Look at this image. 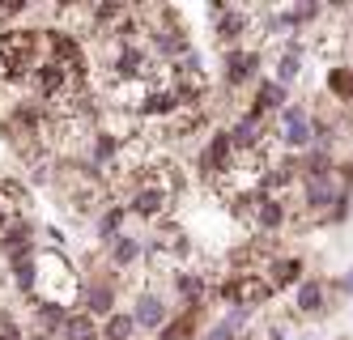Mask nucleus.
Masks as SVG:
<instances>
[{"instance_id":"12","label":"nucleus","mask_w":353,"mask_h":340,"mask_svg":"<svg viewBox=\"0 0 353 340\" xmlns=\"http://www.w3.org/2000/svg\"><path fill=\"white\" fill-rule=\"evenodd\" d=\"M290 226V200H276V196H260L256 192V213H251V230L264 234V239H276Z\"/></svg>"},{"instance_id":"6","label":"nucleus","mask_w":353,"mask_h":340,"mask_svg":"<svg viewBox=\"0 0 353 340\" xmlns=\"http://www.w3.org/2000/svg\"><path fill=\"white\" fill-rule=\"evenodd\" d=\"M260 64H264V51L260 47H230L221 51V86L225 90H243L260 77Z\"/></svg>"},{"instance_id":"17","label":"nucleus","mask_w":353,"mask_h":340,"mask_svg":"<svg viewBox=\"0 0 353 340\" xmlns=\"http://www.w3.org/2000/svg\"><path fill=\"white\" fill-rule=\"evenodd\" d=\"M290 102V90H281L272 81V77H264V81H256V94H251V115H260V119H268V115H276Z\"/></svg>"},{"instance_id":"8","label":"nucleus","mask_w":353,"mask_h":340,"mask_svg":"<svg viewBox=\"0 0 353 340\" xmlns=\"http://www.w3.org/2000/svg\"><path fill=\"white\" fill-rule=\"evenodd\" d=\"M209 17H213V34L221 43V51L230 47H243V39L256 30L251 26V9H234V5H209Z\"/></svg>"},{"instance_id":"27","label":"nucleus","mask_w":353,"mask_h":340,"mask_svg":"<svg viewBox=\"0 0 353 340\" xmlns=\"http://www.w3.org/2000/svg\"><path fill=\"white\" fill-rule=\"evenodd\" d=\"M5 221H9V217H5V208H0V230H5Z\"/></svg>"},{"instance_id":"4","label":"nucleus","mask_w":353,"mask_h":340,"mask_svg":"<svg viewBox=\"0 0 353 340\" xmlns=\"http://www.w3.org/2000/svg\"><path fill=\"white\" fill-rule=\"evenodd\" d=\"M234 149H230V137H225V128H213L209 141L196 149V179L209 183V188H221V179L234 170Z\"/></svg>"},{"instance_id":"16","label":"nucleus","mask_w":353,"mask_h":340,"mask_svg":"<svg viewBox=\"0 0 353 340\" xmlns=\"http://www.w3.org/2000/svg\"><path fill=\"white\" fill-rule=\"evenodd\" d=\"M302 34H290L285 43H281V56H276V72H272V81L281 86V90H290L298 77H302Z\"/></svg>"},{"instance_id":"11","label":"nucleus","mask_w":353,"mask_h":340,"mask_svg":"<svg viewBox=\"0 0 353 340\" xmlns=\"http://www.w3.org/2000/svg\"><path fill=\"white\" fill-rule=\"evenodd\" d=\"M81 310L90 319H107L111 310H119V281L115 277H94V281H81Z\"/></svg>"},{"instance_id":"19","label":"nucleus","mask_w":353,"mask_h":340,"mask_svg":"<svg viewBox=\"0 0 353 340\" xmlns=\"http://www.w3.org/2000/svg\"><path fill=\"white\" fill-rule=\"evenodd\" d=\"M123 230H128V208H123V204H107L103 213L94 217V243H98V247H107V243L119 239Z\"/></svg>"},{"instance_id":"23","label":"nucleus","mask_w":353,"mask_h":340,"mask_svg":"<svg viewBox=\"0 0 353 340\" xmlns=\"http://www.w3.org/2000/svg\"><path fill=\"white\" fill-rule=\"evenodd\" d=\"M60 340H98V319H90L85 310H77V315L68 310V319L60 328Z\"/></svg>"},{"instance_id":"2","label":"nucleus","mask_w":353,"mask_h":340,"mask_svg":"<svg viewBox=\"0 0 353 340\" xmlns=\"http://www.w3.org/2000/svg\"><path fill=\"white\" fill-rule=\"evenodd\" d=\"M43 60V34L30 26H5L0 30V81L26 86L34 64Z\"/></svg>"},{"instance_id":"10","label":"nucleus","mask_w":353,"mask_h":340,"mask_svg":"<svg viewBox=\"0 0 353 340\" xmlns=\"http://www.w3.org/2000/svg\"><path fill=\"white\" fill-rule=\"evenodd\" d=\"M327 310H336L332 306V290H327V281L319 277H302L294 285V315L298 319H319L327 315Z\"/></svg>"},{"instance_id":"21","label":"nucleus","mask_w":353,"mask_h":340,"mask_svg":"<svg viewBox=\"0 0 353 340\" xmlns=\"http://www.w3.org/2000/svg\"><path fill=\"white\" fill-rule=\"evenodd\" d=\"M323 86L341 107H353V64H332L327 77H323Z\"/></svg>"},{"instance_id":"15","label":"nucleus","mask_w":353,"mask_h":340,"mask_svg":"<svg viewBox=\"0 0 353 340\" xmlns=\"http://www.w3.org/2000/svg\"><path fill=\"white\" fill-rule=\"evenodd\" d=\"M183 107H179V98H174V90L170 86H149L145 90V98L137 102V115L141 119H174V115H179Z\"/></svg>"},{"instance_id":"18","label":"nucleus","mask_w":353,"mask_h":340,"mask_svg":"<svg viewBox=\"0 0 353 340\" xmlns=\"http://www.w3.org/2000/svg\"><path fill=\"white\" fill-rule=\"evenodd\" d=\"M107 259H111V268H115V272H128L137 259H145V239H137V234L123 230L115 243H107Z\"/></svg>"},{"instance_id":"26","label":"nucleus","mask_w":353,"mask_h":340,"mask_svg":"<svg viewBox=\"0 0 353 340\" xmlns=\"http://www.w3.org/2000/svg\"><path fill=\"white\" fill-rule=\"evenodd\" d=\"M205 340H239V336H234V332H230V328H225V323H221V319H217V323H213V328H209V332H205Z\"/></svg>"},{"instance_id":"22","label":"nucleus","mask_w":353,"mask_h":340,"mask_svg":"<svg viewBox=\"0 0 353 340\" xmlns=\"http://www.w3.org/2000/svg\"><path fill=\"white\" fill-rule=\"evenodd\" d=\"M137 336V323L128 310H111L107 319H98V340H132Z\"/></svg>"},{"instance_id":"3","label":"nucleus","mask_w":353,"mask_h":340,"mask_svg":"<svg viewBox=\"0 0 353 340\" xmlns=\"http://www.w3.org/2000/svg\"><path fill=\"white\" fill-rule=\"evenodd\" d=\"M217 298H221L225 306H243V310H251V315H256L260 306L272 302V290H268L264 272H225L221 285H217Z\"/></svg>"},{"instance_id":"9","label":"nucleus","mask_w":353,"mask_h":340,"mask_svg":"<svg viewBox=\"0 0 353 340\" xmlns=\"http://www.w3.org/2000/svg\"><path fill=\"white\" fill-rule=\"evenodd\" d=\"M132 323H137V332H158L166 319H170V306H166V294L158 290V285H145V290H137L132 294Z\"/></svg>"},{"instance_id":"24","label":"nucleus","mask_w":353,"mask_h":340,"mask_svg":"<svg viewBox=\"0 0 353 340\" xmlns=\"http://www.w3.org/2000/svg\"><path fill=\"white\" fill-rule=\"evenodd\" d=\"M64 319H68V310H64V306H47V302L34 306V332H47V336H56V340H60Z\"/></svg>"},{"instance_id":"13","label":"nucleus","mask_w":353,"mask_h":340,"mask_svg":"<svg viewBox=\"0 0 353 340\" xmlns=\"http://www.w3.org/2000/svg\"><path fill=\"white\" fill-rule=\"evenodd\" d=\"M170 290H174V302H179V310H188V306H205V298L213 294V290H209V277L196 272V268H174V272H170Z\"/></svg>"},{"instance_id":"25","label":"nucleus","mask_w":353,"mask_h":340,"mask_svg":"<svg viewBox=\"0 0 353 340\" xmlns=\"http://www.w3.org/2000/svg\"><path fill=\"white\" fill-rule=\"evenodd\" d=\"M327 290H332V294H345V298H353V268H349L345 277H336L332 285H327Z\"/></svg>"},{"instance_id":"20","label":"nucleus","mask_w":353,"mask_h":340,"mask_svg":"<svg viewBox=\"0 0 353 340\" xmlns=\"http://www.w3.org/2000/svg\"><path fill=\"white\" fill-rule=\"evenodd\" d=\"M196 332H200V306H188L179 315H170L154 336L158 340H196Z\"/></svg>"},{"instance_id":"5","label":"nucleus","mask_w":353,"mask_h":340,"mask_svg":"<svg viewBox=\"0 0 353 340\" xmlns=\"http://www.w3.org/2000/svg\"><path fill=\"white\" fill-rule=\"evenodd\" d=\"M170 204H174V196L166 188H158L149 174L132 188V196L123 200V208H128L132 217H141V221H170Z\"/></svg>"},{"instance_id":"7","label":"nucleus","mask_w":353,"mask_h":340,"mask_svg":"<svg viewBox=\"0 0 353 340\" xmlns=\"http://www.w3.org/2000/svg\"><path fill=\"white\" fill-rule=\"evenodd\" d=\"M276 123H281V132H276V145H281L285 153L311 149V111L302 107V102H285V107L276 111Z\"/></svg>"},{"instance_id":"14","label":"nucleus","mask_w":353,"mask_h":340,"mask_svg":"<svg viewBox=\"0 0 353 340\" xmlns=\"http://www.w3.org/2000/svg\"><path fill=\"white\" fill-rule=\"evenodd\" d=\"M302 272H307L302 255H272L268 264H264V281H268V290H272V294L294 290V285L302 281Z\"/></svg>"},{"instance_id":"1","label":"nucleus","mask_w":353,"mask_h":340,"mask_svg":"<svg viewBox=\"0 0 353 340\" xmlns=\"http://www.w3.org/2000/svg\"><path fill=\"white\" fill-rule=\"evenodd\" d=\"M34 298L47 306H77L81 298V272L64 251H43L34 255Z\"/></svg>"}]
</instances>
